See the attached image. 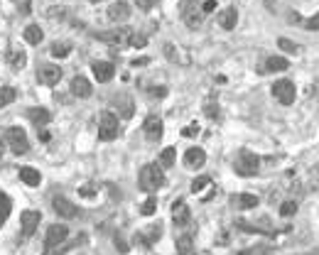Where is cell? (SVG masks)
<instances>
[{"label": "cell", "instance_id": "30", "mask_svg": "<svg viewBox=\"0 0 319 255\" xmlns=\"http://www.w3.org/2000/svg\"><path fill=\"white\" fill-rule=\"evenodd\" d=\"M206 184H211V177H206V174H202V177H197L194 182H192V191L197 194V191H202Z\"/></svg>", "mask_w": 319, "mask_h": 255}, {"label": "cell", "instance_id": "32", "mask_svg": "<svg viewBox=\"0 0 319 255\" xmlns=\"http://www.w3.org/2000/svg\"><path fill=\"white\" fill-rule=\"evenodd\" d=\"M69 52H71L69 45H54V47H52V57H67Z\"/></svg>", "mask_w": 319, "mask_h": 255}, {"label": "cell", "instance_id": "4", "mask_svg": "<svg viewBox=\"0 0 319 255\" xmlns=\"http://www.w3.org/2000/svg\"><path fill=\"white\" fill-rule=\"evenodd\" d=\"M5 140H8V145H10V150H13L15 155H25V152L30 150L27 133H25L23 128H18V125L8 128V133H5Z\"/></svg>", "mask_w": 319, "mask_h": 255}, {"label": "cell", "instance_id": "41", "mask_svg": "<svg viewBox=\"0 0 319 255\" xmlns=\"http://www.w3.org/2000/svg\"><path fill=\"white\" fill-rule=\"evenodd\" d=\"M197 133H199V125H189V128L182 130V135H187V138H189V135H197Z\"/></svg>", "mask_w": 319, "mask_h": 255}, {"label": "cell", "instance_id": "33", "mask_svg": "<svg viewBox=\"0 0 319 255\" xmlns=\"http://www.w3.org/2000/svg\"><path fill=\"white\" fill-rule=\"evenodd\" d=\"M280 213H282V216H292V213H297V204H295V201H285V204L280 206Z\"/></svg>", "mask_w": 319, "mask_h": 255}, {"label": "cell", "instance_id": "37", "mask_svg": "<svg viewBox=\"0 0 319 255\" xmlns=\"http://www.w3.org/2000/svg\"><path fill=\"white\" fill-rule=\"evenodd\" d=\"M214 10H216V0H204L202 13H204V15H209V13H214Z\"/></svg>", "mask_w": 319, "mask_h": 255}, {"label": "cell", "instance_id": "29", "mask_svg": "<svg viewBox=\"0 0 319 255\" xmlns=\"http://www.w3.org/2000/svg\"><path fill=\"white\" fill-rule=\"evenodd\" d=\"M10 209H13L10 199H8L3 191H0V216H3V218H8V216H10Z\"/></svg>", "mask_w": 319, "mask_h": 255}, {"label": "cell", "instance_id": "38", "mask_svg": "<svg viewBox=\"0 0 319 255\" xmlns=\"http://www.w3.org/2000/svg\"><path fill=\"white\" fill-rule=\"evenodd\" d=\"M130 45H133V47H145L147 40H145L142 35H130Z\"/></svg>", "mask_w": 319, "mask_h": 255}, {"label": "cell", "instance_id": "45", "mask_svg": "<svg viewBox=\"0 0 319 255\" xmlns=\"http://www.w3.org/2000/svg\"><path fill=\"white\" fill-rule=\"evenodd\" d=\"M23 13H30V0H23Z\"/></svg>", "mask_w": 319, "mask_h": 255}, {"label": "cell", "instance_id": "24", "mask_svg": "<svg viewBox=\"0 0 319 255\" xmlns=\"http://www.w3.org/2000/svg\"><path fill=\"white\" fill-rule=\"evenodd\" d=\"M27 116H30V120H32L35 125H47V123L52 120V116H49L47 108H30Z\"/></svg>", "mask_w": 319, "mask_h": 255}, {"label": "cell", "instance_id": "16", "mask_svg": "<svg viewBox=\"0 0 319 255\" xmlns=\"http://www.w3.org/2000/svg\"><path fill=\"white\" fill-rule=\"evenodd\" d=\"M172 216H175V223H177V226H187V223L192 221V211H189V206H187L184 201H175V204H172Z\"/></svg>", "mask_w": 319, "mask_h": 255}, {"label": "cell", "instance_id": "27", "mask_svg": "<svg viewBox=\"0 0 319 255\" xmlns=\"http://www.w3.org/2000/svg\"><path fill=\"white\" fill-rule=\"evenodd\" d=\"M175 160H177V150L175 147H165L162 150V155H160V167H172L175 164Z\"/></svg>", "mask_w": 319, "mask_h": 255}, {"label": "cell", "instance_id": "13", "mask_svg": "<svg viewBox=\"0 0 319 255\" xmlns=\"http://www.w3.org/2000/svg\"><path fill=\"white\" fill-rule=\"evenodd\" d=\"M204 162H206V152L202 147H189L184 152V164L189 169H199V167H204Z\"/></svg>", "mask_w": 319, "mask_h": 255}, {"label": "cell", "instance_id": "43", "mask_svg": "<svg viewBox=\"0 0 319 255\" xmlns=\"http://www.w3.org/2000/svg\"><path fill=\"white\" fill-rule=\"evenodd\" d=\"M277 3H280V0H265V5H268V10H273V8H275Z\"/></svg>", "mask_w": 319, "mask_h": 255}, {"label": "cell", "instance_id": "26", "mask_svg": "<svg viewBox=\"0 0 319 255\" xmlns=\"http://www.w3.org/2000/svg\"><path fill=\"white\" fill-rule=\"evenodd\" d=\"M233 204H236L238 209H255V206H258V196H255V194H238V196L233 199Z\"/></svg>", "mask_w": 319, "mask_h": 255}, {"label": "cell", "instance_id": "46", "mask_svg": "<svg viewBox=\"0 0 319 255\" xmlns=\"http://www.w3.org/2000/svg\"><path fill=\"white\" fill-rule=\"evenodd\" d=\"M0 160H3V140H0Z\"/></svg>", "mask_w": 319, "mask_h": 255}, {"label": "cell", "instance_id": "17", "mask_svg": "<svg viewBox=\"0 0 319 255\" xmlns=\"http://www.w3.org/2000/svg\"><path fill=\"white\" fill-rule=\"evenodd\" d=\"M216 23H219L224 30H233L236 23H238V10H236V8H226V10H221L219 18H216Z\"/></svg>", "mask_w": 319, "mask_h": 255}, {"label": "cell", "instance_id": "36", "mask_svg": "<svg viewBox=\"0 0 319 255\" xmlns=\"http://www.w3.org/2000/svg\"><path fill=\"white\" fill-rule=\"evenodd\" d=\"M304 27H307V30H319V13L312 15L309 20H304Z\"/></svg>", "mask_w": 319, "mask_h": 255}, {"label": "cell", "instance_id": "35", "mask_svg": "<svg viewBox=\"0 0 319 255\" xmlns=\"http://www.w3.org/2000/svg\"><path fill=\"white\" fill-rule=\"evenodd\" d=\"M277 45H280V47H282L285 52H297V47H295V45H292V42H290L287 37H280V40H277Z\"/></svg>", "mask_w": 319, "mask_h": 255}, {"label": "cell", "instance_id": "23", "mask_svg": "<svg viewBox=\"0 0 319 255\" xmlns=\"http://www.w3.org/2000/svg\"><path fill=\"white\" fill-rule=\"evenodd\" d=\"M113 106H115V108H120V113H118V120H120V118H130V116H133V101H130L128 96H120V98L115 96Z\"/></svg>", "mask_w": 319, "mask_h": 255}, {"label": "cell", "instance_id": "18", "mask_svg": "<svg viewBox=\"0 0 319 255\" xmlns=\"http://www.w3.org/2000/svg\"><path fill=\"white\" fill-rule=\"evenodd\" d=\"M71 91H74V96H79V98H89L93 89H91V81H89V79L74 76V79H71Z\"/></svg>", "mask_w": 319, "mask_h": 255}, {"label": "cell", "instance_id": "7", "mask_svg": "<svg viewBox=\"0 0 319 255\" xmlns=\"http://www.w3.org/2000/svg\"><path fill=\"white\" fill-rule=\"evenodd\" d=\"M182 18H184V23H187L189 30H197V27L202 25L204 13H202V8L197 5V0H184V3H182Z\"/></svg>", "mask_w": 319, "mask_h": 255}, {"label": "cell", "instance_id": "1", "mask_svg": "<svg viewBox=\"0 0 319 255\" xmlns=\"http://www.w3.org/2000/svg\"><path fill=\"white\" fill-rule=\"evenodd\" d=\"M137 186L142 191H157L165 186V172L160 164H145L140 169V177H137Z\"/></svg>", "mask_w": 319, "mask_h": 255}, {"label": "cell", "instance_id": "6", "mask_svg": "<svg viewBox=\"0 0 319 255\" xmlns=\"http://www.w3.org/2000/svg\"><path fill=\"white\" fill-rule=\"evenodd\" d=\"M69 235V228L64 223H54L47 228V238H45V253H52L54 248H59Z\"/></svg>", "mask_w": 319, "mask_h": 255}, {"label": "cell", "instance_id": "28", "mask_svg": "<svg viewBox=\"0 0 319 255\" xmlns=\"http://www.w3.org/2000/svg\"><path fill=\"white\" fill-rule=\"evenodd\" d=\"M13 101H15V89H10V86H3V89H0V108L10 106Z\"/></svg>", "mask_w": 319, "mask_h": 255}, {"label": "cell", "instance_id": "15", "mask_svg": "<svg viewBox=\"0 0 319 255\" xmlns=\"http://www.w3.org/2000/svg\"><path fill=\"white\" fill-rule=\"evenodd\" d=\"M113 74H115V67H113L111 62H96V64H93V76H96V81H98V84L111 81V79H113Z\"/></svg>", "mask_w": 319, "mask_h": 255}, {"label": "cell", "instance_id": "40", "mask_svg": "<svg viewBox=\"0 0 319 255\" xmlns=\"http://www.w3.org/2000/svg\"><path fill=\"white\" fill-rule=\"evenodd\" d=\"M79 194H81V196H93V194H96V189L89 184V186H81V189H79Z\"/></svg>", "mask_w": 319, "mask_h": 255}, {"label": "cell", "instance_id": "20", "mask_svg": "<svg viewBox=\"0 0 319 255\" xmlns=\"http://www.w3.org/2000/svg\"><path fill=\"white\" fill-rule=\"evenodd\" d=\"M285 69H290V62L285 57H270L260 67V71H285Z\"/></svg>", "mask_w": 319, "mask_h": 255}, {"label": "cell", "instance_id": "39", "mask_svg": "<svg viewBox=\"0 0 319 255\" xmlns=\"http://www.w3.org/2000/svg\"><path fill=\"white\" fill-rule=\"evenodd\" d=\"M135 3H137V8H140V10H152L157 0H135Z\"/></svg>", "mask_w": 319, "mask_h": 255}, {"label": "cell", "instance_id": "31", "mask_svg": "<svg viewBox=\"0 0 319 255\" xmlns=\"http://www.w3.org/2000/svg\"><path fill=\"white\" fill-rule=\"evenodd\" d=\"M155 209H157V199H147V201L140 206V213H142V216H150V213H155Z\"/></svg>", "mask_w": 319, "mask_h": 255}, {"label": "cell", "instance_id": "44", "mask_svg": "<svg viewBox=\"0 0 319 255\" xmlns=\"http://www.w3.org/2000/svg\"><path fill=\"white\" fill-rule=\"evenodd\" d=\"M40 140H42V142H47V140H49V133H47V130H42V133H40Z\"/></svg>", "mask_w": 319, "mask_h": 255}, {"label": "cell", "instance_id": "9", "mask_svg": "<svg viewBox=\"0 0 319 255\" xmlns=\"http://www.w3.org/2000/svg\"><path fill=\"white\" fill-rule=\"evenodd\" d=\"M52 206H54V211L59 213V218H76V216H79V206L71 204V201L64 199V196H57V199L52 201Z\"/></svg>", "mask_w": 319, "mask_h": 255}, {"label": "cell", "instance_id": "42", "mask_svg": "<svg viewBox=\"0 0 319 255\" xmlns=\"http://www.w3.org/2000/svg\"><path fill=\"white\" fill-rule=\"evenodd\" d=\"M115 248H118V250H123V253H125V250H128V245H125V243H123V240H118V238H115Z\"/></svg>", "mask_w": 319, "mask_h": 255}, {"label": "cell", "instance_id": "14", "mask_svg": "<svg viewBox=\"0 0 319 255\" xmlns=\"http://www.w3.org/2000/svg\"><path fill=\"white\" fill-rule=\"evenodd\" d=\"M108 18L113 23H125L130 18V5L125 3V0H118V3H111L108 8Z\"/></svg>", "mask_w": 319, "mask_h": 255}, {"label": "cell", "instance_id": "3", "mask_svg": "<svg viewBox=\"0 0 319 255\" xmlns=\"http://www.w3.org/2000/svg\"><path fill=\"white\" fill-rule=\"evenodd\" d=\"M118 135V116L115 113H111V111H103L101 116H98V138L101 140H113Z\"/></svg>", "mask_w": 319, "mask_h": 255}, {"label": "cell", "instance_id": "19", "mask_svg": "<svg viewBox=\"0 0 319 255\" xmlns=\"http://www.w3.org/2000/svg\"><path fill=\"white\" fill-rule=\"evenodd\" d=\"M175 245H177V255H197V250H194V238H192L189 233L180 235Z\"/></svg>", "mask_w": 319, "mask_h": 255}, {"label": "cell", "instance_id": "2", "mask_svg": "<svg viewBox=\"0 0 319 255\" xmlns=\"http://www.w3.org/2000/svg\"><path fill=\"white\" fill-rule=\"evenodd\" d=\"M258 167H260L258 155H253V152H248V150L238 152V157H236V162H233V169H236L241 177H253V174L258 172Z\"/></svg>", "mask_w": 319, "mask_h": 255}, {"label": "cell", "instance_id": "12", "mask_svg": "<svg viewBox=\"0 0 319 255\" xmlns=\"http://www.w3.org/2000/svg\"><path fill=\"white\" fill-rule=\"evenodd\" d=\"M142 130H145L147 140H160L162 138V120H160V116H147Z\"/></svg>", "mask_w": 319, "mask_h": 255}, {"label": "cell", "instance_id": "22", "mask_svg": "<svg viewBox=\"0 0 319 255\" xmlns=\"http://www.w3.org/2000/svg\"><path fill=\"white\" fill-rule=\"evenodd\" d=\"M8 62H10L13 69H23V67L27 64V54H25L23 49H18V47H10V52H8Z\"/></svg>", "mask_w": 319, "mask_h": 255}, {"label": "cell", "instance_id": "25", "mask_svg": "<svg viewBox=\"0 0 319 255\" xmlns=\"http://www.w3.org/2000/svg\"><path fill=\"white\" fill-rule=\"evenodd\" d=\"M42 40H45V32H42L40 25H27V27H25V42H30V45H40Z\"/></svg>", "mask_w": 319, "mask_h": 255}, {"label": "cell", "instance_id": "5", "mask_svg": "<svg viewBox=\"0 0 319 255\" xmlns=\"http://www.w3.org/2000/svg\"><path fill=\"white\" fill-rule=\"evenodd\" d=\"M273 96H275L282 106H290V103H295L297 89H295V84H292L290 79H280V81L273 84Z\"/></svg>", "mask_w": 319, "mask_h": 255}, {"label": "cell", "instance_id": "8", "mask_svg": "<svg viewBox=\"0 0 319 255\" xmlns=\"http://www.w3.org/2000/svg\"><path fill=\"white\" fill-rule=\"evenodd\" d=\"M37 79H40V84H45V86H54V84H59V79H62V69H59L57 64H42V67L37 69Z\"/></svg>", "mask_w": 319, "mask_h": 255}, {"label": "cell", "instance_id": "47", "mask_svg": "<svg viewBox=\"0 0 319 255\" xmlns=\"http://www.w3.org/2000/svg\"><path fill=\"white\" fill-rule=\"evenodd\" d=\"M3 223H5V218H3V216H0V226H3Z\"/></svg>", "mask_w": 319, "mask_h": 255}, {"label": "cell", "instance_id": "34", "mask_svg": "<svg viewBox=\"0 0 319 255\" xmlns=\"http://www.w3.org/2000/svg\"><path fill=\"white\" fill-rule=\"evenodd\" d=\"M150 96H152V98H165V96H167V89H165V86H155V89H150Z\"/></svg>", "mask_w": 319, "mask_h": 255}, {"label": "cell", "instance_id": "48", "mask_svg": "<svg viewBox=\"0 0 319 255\" xmlns=\"http://www.w3.org/2000/svg\"><path fill=\"white\" fill-rule=\"evenodd\" d=\"M93 3H96V0H93Z\"/></svg>", "mask_w": 319, "mask_h": 255}, {"label": "cell", "instance_id": "21", "mask_svg": "<svg viewBox=\"0 0 319 255\" xmlns=\"http://www.w3.org/2000/svg\"><path fill=\"white\" fill-rule=\"evenodd\" d=\"M20 179H23L27 186H40L42 174H40L35 167H20Z\"/></svg>", "mask_w": 319, "mask_h": 255}, {"label": "cell", "instance_id": "11", "mask_svg": "<svg viewBox=\"0 0 319 255\" xmlns=\"http://www.w3.org/2000/svg\"><path fill=\"white\" fill-rule=\"evenodd\" d=\"M40 211H23V216H20V223H23V238H30L35 231H37V226H40Z\"/></svg>", "mask_w": 319, "mask_h": 255}, {"label": "cell", "instance_id": "10", "mask_svg": "<svg viewBox=\"0 0 319 255\" xmlns=\"http://www.w3.org/2000/svg\"><path fill=\"white\" fill-rule=\"evenodd\" d=\"M98 42H106V45H123L130 40V32L125 27H118V30H108V32H98L96 35Z\"/></svg>", "mask_w": 319, "mask_h": 255}]
</instances>
